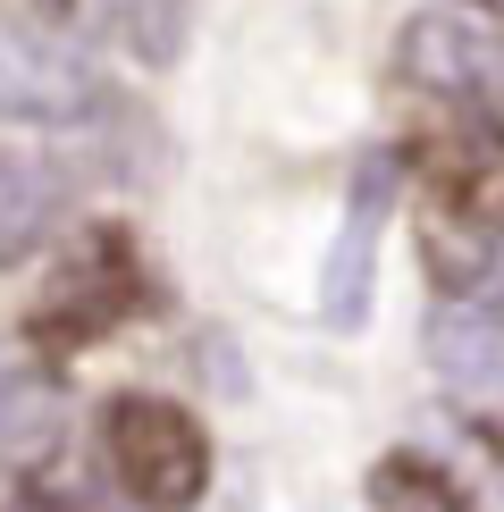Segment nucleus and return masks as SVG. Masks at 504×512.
Returning <instances> with one entry per match:
<instances>
[{"mask_svg":"<svg viewBox=\"0 0 504 512\" xmlns=\"http://www.w3.org/2000/svg\"><path fill=\"white\" fill-rule=\"evenodd\" d=\"M59 437V395L34 361L0 353V454H42Z\"/></svg>","mask_w":504,"mask_h":512,"instance_id":"10","label":"nucleus"},{"mask_svg":"<svg viewBox=\"0 0 504 512\" xmlns=\"http://www.w3.org/2000/svg\"><path fill=\"white\" fill-rule=\"evenodd\" d=\"M471 429H479V445H488V454H496V471H504V412H488V420H471Z\"/></svg>","mask_w":504,"mask_h":512,"instance_id":"12","label":"nucleus"},{"mask_svg":"<svg viewBox=\"0 0 504 512\" xmlns=\"http://www.w3.org/2000/svg\"><path fill=\"white\" fill-rule=\"evenodd\" d=\"M110 110L101 68L42 17H0V118L17 126H93Z\"/></svg>","mask_w":504,"mask_h":512,"instance_id":"4","label":"nucleus"},{"mask_svg":"<svg viewBox=\"0 0 504 512\" xmlns=\"http://www.w3.org/2000/svg\"><path fill=\"white\" fill-rule=\"evenodd\" d=\"M395 68L462 110H504V26L488 9H420L395 42Z\"/></svg>","mask_w":504,"mask_h":512,"instance_id":"5","label":"nucleus"},{"mask_svg":"<svg viewBox=\"0 0 504 512\" xmlns=\"http://www.w3.org/2000/svg\"><path fill=\"white\" fill-rule=\"evenodd\" d=\"M101 462L135 512H202L210 496V429L177 395L126 387L101 403Z\"/></svg>","mask_w":504,"mask_h":512,"instance_id":"3","label":"nucleus"},{"mask_svg":"<svg viewBox=\"0 0 504 512\" xmlns=\"http://www.w3.org/2000/svg\"><path fill=\"white\" fill-rule=\"evenodd\" d=\"M9 512H110V504H101L93 487H76V479H26Z\"/></svg>","mask_w":504,"mask_h":512,"instance_id":"11","label":"nucleus"},{"mask_svg":"<svg viewBox=\"0 0 504 512\" xmlns=\"http://www.w3.org/2000/svg\"><path fill=\"white\" fill-rule=\"evenodd\" d=\"M429 361L446 387L471 395H504V311L496 303H437L429 311Z\"/></svg>","mask_w":504,"mask_h":512,"instance_id":"7","label":"nucleus"},{"mask_svg":"<svg viewBox=\"0 0 504 512\" xmlns=\"http://www.w3.org/2000/svg\"><path fill=\"white\" fill-rule=\"evenodd\" d=\"M84 17H93L101 42H118L126 59H143V68H168V59L185 51V0H76Z\"/></svg>","mask_w":504,"mask_h":512,"instance_id":"8","label":"nucleus"},{"mask_svg":"<svg viewBox=\"0 0 504 512\" xmlns=\"http://www.w3.org/2000/svg\"><path fill=\"white\" fill-rule=\"evenodd\" d=\"M143 303H152V277H143L135 236H126L118 219H93V227H76L68 252L51 261V286L34 294L26 336H34V353H84L110 328H126Z\"/></svg>","mask_w":504,"mask_h":512,"instance_id":"2","label":"nucleus"},{"mask_svg":"<svg viewBox=\"0 0 504 512\" xmlns=\"http://www.w3.org/2000/svg\"><path fill=\"white\" fill-rule=\"evenodd\" d=\"M412 244L437 303H471L504 252V135H420L412 152Z\"/></svg>","mask_w":504,"mask_h":512,"instance_id":"1","label":"nucleus"},{"mask_svg":"<svg viewBox=\"0 0 504 512\" xmlns=\"http://www.w3.org/2000/svg\"><path fill=\"white\" fill-rule=\"evenodd\" d=\"M395 219V152H370L353 168V202H345V227L328 244V277H320V311L328 328H362L370 319V286H378V236Z\"/></svg>","mask_w":504,"mask_h":512,"instance_id":"6","label":"nucleus"},{"mask_svg":"<svg viewBox=\"0 0 504 512\" xmlns=\"http://www.w3.org/2000/svg\"><path fill=\"white\" fill-rule=\"evenodd\" d=\"M26 9L42 17V26H68V17H76V0H26Z\"/></svg>","mask_w":504,"mask_h":512,"instance_id":"13","label":"nucleus"},{"mask_svg":"<svg viewBox=\"0 0 504 512\" xmlns=\"http://www.w3.org/2000/svg\"><path fill=\"white\" fill-rule=\"evenodd\" d=\"M370 504L378 512H471V496H462V479L446 471V462L429 454H378L370 462Z\"/></svg>","mask_w":504,"mask_h":512,"instance_id":"9","label":"nucleus"}]
</instances>
